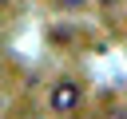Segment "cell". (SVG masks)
<instances>
[{
	"mask_svg": "<svg viewBox=\"0 0 127 119\" xmlns=\"http://www.w3.org/2000/svg\"><path fill=\"white\" fill-rule=\"evenodd\" d=\"M79 103H83V83H75V79H56V83H52L48 107H52L56 115H71Z\"/></svg>",
	"mask_w": 127,
	"mask_h": 119,
	"instance_id": "6da1fadb",
	"label": "cell"
},
{
	"mask_svg": "<svg viewBox=\"0 0 127 119\" xmlns=\"http://www.w3.org/2000/svg\"><path fill=\"white\" fill-rule=\"evenodd\" d=\"M60 8H67V12H83L87 0H60Z\"/></svg>",
	"mask_w": 127,
	"mask_h": 119,
	"instance_id": "7a4b0ae2",
	"label": "cell"
},
{
	"mask_svg": "<svg viewBox=\"0 0 127 119\" xmlns=\"http://www.w3.org/2000/svg\"><path fill=\"white\" fill-rule=\"evenodd\" d=\"M111 119H119V115H111Z\"/></svg>",
	"mask_w": 127,
	"mask_h": 119,
	"instance_id": "3957f363",
	"label": "cell"
}]
</instances>
